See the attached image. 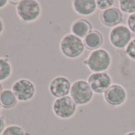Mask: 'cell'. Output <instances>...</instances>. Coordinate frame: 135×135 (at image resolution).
Listing matches in <instances>:
<instances>
[{
  "label": "cell",
  "mask_w": 135,
  "mask_h": 135,
  "mask_svg": "<svg viewBox=\"0 0 135 135\" xmlns=\"http://www.w3.org/2000/svg\"><path fill=\"white\" fill-rule=\"evenodd\" d=\"M12 73V67L8 60L0 57V82L9 79Z\"/></svg>",
  "instance_id": "cell-16"
},
{
  "label": "cell",
  "mask_w": 135,
  "mask_h": 135,
  "mask_svg": "<svg viewBox=\"0 0 135 135\" xmlns=\"http://www.w3.org/2000/svg\"><path fill=\"white\" fill-rule=\"evenodd\" d=\"M87 81L93 92L97 95H103L112 84V78L107 72L91 73Z\"/></svg>",
  "instance_id": "cell-9"
},
{
  "label": "cell",
  "mask_w": 135,
  "mask_h": 135,
  "mask_svg": "<svg viewBox=\"0 0 135 135\" xmlns=\"http://www.w3.org/2000/svg\"><path fill=\"white\" fill-rule=\"evenodd\" d=\"M83 41L86 49L91 52L101 49L102 45L104 44V37L99 30H92V31L83 39Z\"/></svg>",
  "instance_id": "cell-14"
},
{
  "label": "cell",
  "mask_w": 135,
  "mask_h": 135,
  "mask_svg": "<svg viewBox=\"0 0 135 135\" xmlns=\"http://www.w3.org/2000/svg\"><path fill=\"white\" fill-rule=\"evenodd\" d=\"M126 55L133 61H135V38H133L125 49Z\"/></svg>",
  "instance_id": "cell-20"
},
{
  "label": "cell",
  "mask_w": 135,
  "mask_h": 135,
  "mask_svg": "<svg viewBox=\"0 0 135 135\" xmlns=\"http://www.w3.org/2000/svg\"><path fill=\"white\" fill-rule=\"evenodd\" d=\"M77 107L78 106L70 95L55 99L52 104V110L55 116L64 120L74 117L77 111Z\"/></svg>",
  "instance_id": "cell-5"
},
{
  "label": "cell",
  "mask_w": 135,
  "mask_h": 135,
  "mask_svg": "<svg viewBox=\"0 0 135 135\" xmlns=\"http://www.w3.org/2000/svg\"><path fill=\"white\" fill-rule=\"evenodd\" d=\"M118 7L121 12L127 15L135 13V0H119Z\"/></svg>",
  "instance_id": "cell-17"
},
{
  "label": "cell",
  "mask_w": 135,
  "mask_h": 135,
  "mask_svg": "<svg viewBox=\"0 0 135 135\" xmlns=\"http://www.w3.org/2000/svg\"><path fill=\"white\" fill-rule=\"evenodd\" d=\"M126 26L131 33L135 34V13L128 15L126 18Z\"/></svg>",
  "instance_id": "cell-21"
},
{
  "label": "cell",
  "mask_w": 135,
  "mask_h": 135,
  "mask_svg": "<svg viewBox=\"0 0 135 135\" xmlns=\"http://www.w3.org/2000/svg\"><path fill=\"white\" fill-rule=\"evenodd\" d=\"M114 3H115L114 0H96L97 8L101 11L114 7Z\"/></svg>",
  "instance_id": "cell-19"
},
{
  "label": "cell",
  "mask_w": 135,
  "mask_h": 135,
  "mask_svg": "<svg viewBox=\"0 0 135 135\" xmlns=\"http://www.w3.org/2000/svg\"><path fill=\"white\" fill-rule=\"evenodd\" d=\"M4 125H5L4 120H3V118L1 116H0V133L3 131V129H4Z\"/></svg>",
  "instance_id": "cell-23"
},
{
  "label": "cell",
  "mask_w": 135,
  "mask_h": 135,
  "mask_svg": "<svg viewBox=\"0 0 135 135\" xmlns=\"http://www.w3.org/2000/svg\"><path fill=\"white\" fill-rule=\"evenodd\" d=\"M83 64L91 73H107L111 66L112 57L109 51L101 48L91 51Z\"/></svg>",
  "instance_id": "cell-1"
},
{
  "label": "cell",
  "mask_w": 135,
  "mask_h": 135,
  "mask_svg": "<svg viewBox=\"0 0 135 135\" xmlns=\"http://www.w3.org/2000/svg\"><path fill=\"white\" fill-rule=\"evenodd\" d=\"M9 3H11L14 4V5H18L19 1H12V0H11V1H9Z\"/></svg>",
  "instance_id": "cell-26"
},
{
  "label": "cell",
  "mask_w": 135,
  "mask_h": 135,
  "mask_svg": "<svg viewBox=\"0 0 135 135\" xmlns=\"http://www.w3.org/2000/svg\"><path fill=\"white\" fill-rule=\"evenodd\" d=\"M108 39L110 44L114 49L118 50H125L133 37L132 33L127 26L120 24L110 30L108 33Z\"/></svg>",
  "instance_id": "cell-6"
},
{
  "label": "cell",
  "mask_w": 135,
  "mask_h": 135,
  "mask_svg": "<svg viewBox=\"0 0 135 135\" xmlns=\"http://www.w3.org/2000/svg\"><path fill=\"white\" fill-rule=\"evenodd\" d=\"M72 83L70 80L64 76L54 77L49 84V91L55 99L69 95Z\"/></svg>",
  "instance_id": "cell-10"
},
{
  "label": "cell",
  "mask_w": 135,
  "mask_h": 135,
  "mask_svg": "<svg viewBox=\"0 0 135 135\" xmlns=\"http://www.w3.org/2000/svg\"><path fill=\"white\" fill-rule=\"evenodd\" d=\"M18 101L27 102L33 99L36 95L35 84L29 79H19L14 83L11 90Z\"/></svg>",
  "instance_id": "cell-7"
},
{
  "label": "cell",
  "mask_w": 135,
  "mask_h": 135,
  "mask_svg": "<svg viewBox=\"0 0 135 135\" xmlns=\"http://www.w3.org/2000/svg\"><path fill=\"white\" fill-rule=\"evenodd\" d=\"M2 92V87H1V84H0V94Z\"/></svg>",
  "instance_id": "cell-27"
},
{
  "label": "cell",
  "mask_w": 135,
  "mask_h": 135,
  "mask_svg": "<svg viewBox=\"0 0 135 135\" xmlns=\"http://www.w3.org/2000/svg\"><path fill=\"white\" fill-rule=\"evenodd\" d=\"M17 99L13 91L6 89L0 94V103L4 107H12L16 104Z\"/></svg>",
  "instance_id": "cell-15"
},
{
  "label": "cell",
  "mask_w": 135,
  "mask_h": 135,
  "mask_svg": "<svg viewBox=\"0 0 135 135\" xmlns=\"http://www.w3.org/2000/svg\"><path fill=\"white\" fill-rule=\"evenodd\" d=\"M72 7L75 13L83 17L91 16L98 10L95 0H74Z\"/></svg>",
  "instance_id": "cell-12"
},
{
  "label": "cell",
  "mask_w": 135,
  "mask_h": 135,
  "mask_svg": "<svg viewBox=\"0 0 135 135\" xmlns=\"http://www.w3.org/2000/svg\"><path fill=\"white\" fill-rule=\"evenodd\" d=\"M4 31V23L3 22V20L0 18V35H1Z\"/></svg>",
  "instance_id": "cell-24"
},
{
  "label": "cell",
  "mask_w": 135,
  "mask_h": 135,
  "mask_svg": "<svg viewBox=\"0 0 135 135\" xmlns=\"http://www.w3.org/2000/svg\"><path fill=\"white\" fill-rule=\"evenodd\" d=\"M1 110H2V104L0 103V111H1Z\"/></svg>",
  "instance_id": "cell-28"
},
{
  "label": "cell",
  "mask_w": 135,
  "mask_h": 135,
  "mask_svg": "<svg viewBox=\"0 0 135 135\" xmlns=\"http://www.w3.org/2000/svg\"><path fill=\"white\" fill-rule=\"evenodd\" d=\"M25 129L18 125L8 126L2 132V135H25Z\"/></svg>",
  "instance_id": "cell-18"
},
{
  "label": "cell",
  "mask_w": 135,
  "mask_h": 135,
  "mask_svg": "<svg viewBox=\"0 0 135 135\" xmlns=\"http://www.w3.org/2000/svg\"><path fill=\"white\" fill-rule=\"evenodd\" d=\"M59 47L61 54L64 57L71 60L80 57L86 49L83 39L71 33L63 36L60 41Z\"/></svg>",
  "instance_id": "cell-2"
},
{
  "label": "cell",
  "mask_w": 135,
  "mask_h": 135,
  "mask_svg": "<svg viewBox=\"0 0 135 135\" xmlns=\"http://www.w3.org/2000/svg\"><path fill=\"white\" fill-rule=\"evenodd\" d=\"M95 93L91 90L87 80H76L72 84L69 95L77 106H86L89 104Z\"/></svg>",
  "instance_id": "cell-4"
},
{
  "label": "cell",
  "mask_w": 135,
  "mask_h": 135,
  "mask_svg": "<svg viewBox=\"0 0 135 135\" xmlns=\"http://www.w3.org/2000/svg\"><path fill=\"white\" fill-rule=\"evenodd\" d=\"M25 135H30V134L29 133H26H26H25Z\"/></svg>",
  "instance_id": "cell-29"
},
{
  "label": "cell",
  "mask_w": 135,
  "mask_h": 135,
  "mask_svg": "<svg viewBox=\"0 0 135 135\" xmlns=\"http://www.w3.org/2000/svg\"><path fill=\"white\" fill-rule=\"evenodd\" d=\"M125 135H135V131H130V132H128V133H126Z\"/></svg>",
  "instance_id": "cell-25"
},
{
  "label": "cell",
  "mask_w": 135,
  "mask_h": 135,
  "mask_svg": "<svg viewBox=\"0 0 135 135\" xmlns=\"http://www.w3.org/2000/svg\"><path fill=\"white\" fill-rule=\"evenodd\" d=\"M103 95L105 103L113 107L122 106L128 97L126 88L119 84H112Z\"/></svg>",
  "instance_id": "cell-8"
},
{
  "label": "cell",
  "mask_w": 135,
  "mask_h": 135,
  "mask_svg": "<svg viewBox=\"0 0 135 135\" xmlns=\"http://www.w3.org/2000/svg\"><path fill=\"white\" fill-rule=\"evenodd\" d=\"M8 3L9 1H7V0H0V9L6 7L8 5Z\"/></svg>",
  "instance_id": "cell-22"
},
{
  "label": "cell",
  "mask_w": 135,
  "mask_h": 135,
  "mask_svg": "<svg viewBox=\"0 0 135 135\" xmlns=\"http://www.w3.org/2000/svg\"><path fill=\"white\" fill-rule=\"evenodd\" d=\"M123 15L121 11L117 7H111L110 9L103 11L99 15V20L102 26L107 28H114L122 24Z\"/></svg>",
  "instance_id": "cell-11"
},
{
  "label": "cell",
  "mask_w": 135,
  "mask_h": 135,
  "mask_svg": "<svg viewBox=\"0 0 135 135\" xmlns=\"http://www.w3.org/2000/svg\"><path fill=\"white\" fill-rule=\"evenodd\" d=\"M92 30L91 22L86 18H79L74 21L70 26V33L81 39H84Z\"/></svg>",
  "instance_id": "cell-13"
},
{
  "label": "cell",
  "mask_w": 135,
  "mask_h": 135,
  "mask_svg": "<svg viewBox=\"0 0 135 135\" xmlns=\"http://www.w3.org/2000/svg\"><path fill=\"white\" fill-rule=\"evenodd\" d=\"M16 11L22 22L32 23L40 18L42 9L40 3L36 0H21L17 5Z\"/></svg>",
  "instance_id": "cell-3"
}]
</instances>
